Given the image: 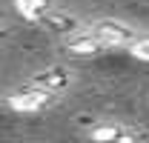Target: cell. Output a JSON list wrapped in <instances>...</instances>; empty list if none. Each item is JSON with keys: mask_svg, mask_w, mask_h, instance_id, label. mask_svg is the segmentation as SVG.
<instances>
[{"mask_svg": "<svg viewBox=\"0 0 149 143\" xmlns=\"http://www.w3.org/2000/svg\"><path fill=\"white\" fill-rule=\"evenodd\" d=\"M55 100H57V94L40 89L35 83H26V86H20V89L6 94V106L12 112H20V115H37V112L49 109Z\"/></svg>", "mask_w": 149, "mask_h": 143, "instance_id": "6da1fadb", "label": "cell"}, {"mask_svg": "<svg viewBox=\"0 0 149 143\" xmlns=\"http://www.w3.org/2000/svg\"><path fill=\"white\" fill-rule=\"evenodd\" d=\"M86 29H89V32H92V35L106 46V52H109V49H126L129 40L138 35L129 23L115 20V17H100V20H95L92 26H86Z\"/></svg>", "mask_w": 149, "mask_h": 143, "instance_id": "7a4b0ae2", "label": "cell"}, {"mask_svg": "<svg viewBox=\"0 0 149 143\" xmlns=\"http://www.w3.org/2000/svg\"><path fill=\"white\" fill-rule=\"evenodd\" d=\"M60 49L72 57H97L106 52V46L89 32V29H74L66 37H60Z\"/></svg>", "mask_w": 149, "mask_h": 143, "instance_id": "3957f363", "label": "cell"}, {"mask_svg": "<svg viewBox=\"0 0 149 143\" xmlns=\"http://www.w3.org/2000/svg\"><path fill=\"white\" fill-rule=\"evenodd\" d=\"M29 83H35V86H40V89L52 92V94H66V92L74 86V74H72V69L55 63V66H46V69L35 72Z\"/></svg>", "mask_w": 149, "mask_h": 143, "instance_id": "277c9868", "label": "cell"}, {"mask_svg": "<svg viewBox=\"0 0 149 143\" xmlns=\"http://www.w3.org/2000/svg\"><path fill=\"white\" fill-rule=\"evenodd\" d=\"M86 137L89 140H97V143H126V140L132 143L138 137V132L132 126L120 123V120H100L97 126H92L86 132Z\"/></svg>", "mask_w": 149, "mask_h": 143, "instance_id": "5b68a950", "label": "cell"}, {"mask_svg": "<svg viewBox=\"0 0 149 143\" xmlns=\"http://www.w3.org/2000/svg\"><path fill=\"white\" fill-rule=\"evenodd\" d=\"M37 26L46 32V35H57V37H66L69 32H74V29H80V20H77V15H72V12H66V9H49L43 17L37 20Z\"/></svg>", "mask_w": 149, "mask_h": 143, "instance_id": "8992f818", "label": "cell"}, {"mask_svg": "<svg viewBox=\"0 0 149 143\" xmlns=\"http://www.w3.org/2000/svg\"><path fill=\"white\" fill-rule=\"evenodd\" d=\"M12 3H15V12L23 20H29V23H37V20L55 6V0H12Z\"/></svg>", "mask_w": 149, "mask_h": 143, "instance_id": "52a82bcc", "label": "cell"}, {"mask_svg": "<svg viewBox=\"0 0 149 143\" xmlns=\"http://www.w3.org/2000/svg\"><path fill=\"white\" fill-rule=\"evenodd\" d=\"M129 54L135 57V60H143V63H149V35H135L129 40Z\"/></svg>", "mask_w": 149, "mask_h": 143, "instance_id": "ba28073f", "label": "cell"}, {"mask_svg": "<svg viewBox=\"0 0 149 143\" xmlns=\"http://www.w3.org/2000/svg\"><path fill=\"white\" fill-rule=\"evenodd\" d=\"M0 35H3V23H0Z\"/></svg>", "mask_w": 149, "mask_h": 143, "instance_id": "9c48e42d", "label": "cell"}]
</instances>
